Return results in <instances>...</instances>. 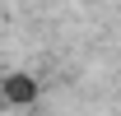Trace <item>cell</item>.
Instances as JSON below:
<instances>
[{
    "mask_svg": "<svg viewBox=\"0 0 121 116\" xmlns=\"http://www.w3.org/2000/svg\"><path fill=\"white\" fill-rule=\"evenodd\" d=\"M37 98H42V84H37L33 74L9 70L5 79H0V102H5V107H33Z\"/></svg>",
    "mask_w": 121,
    "mask_h": 116,
    "instance_id": "6da1fadb",
    "label": "cell"
}]
</instances>
